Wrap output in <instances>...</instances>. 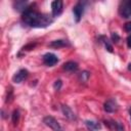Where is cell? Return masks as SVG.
<instances>
[{
	"instance_id": "1",
	"label": "cell",
	"mask_w": 131,
	"mask_h": 131,
	"mask_svg": "<svg viewBox=\"0 0 131 131\" xmlns=\"http://www.w3.org/2000/svg\"><path fill=\"white\" fill-rule=\"evenodd\" d=\"M21 18L25 24L34 28H45L53 21L51 16L47 14H42L35 10H30V9H27L24 12Z\"/></svg>"
},
{
	"instance_id": "2",
	"label": "cell",
	"mask_w": 131,
	"mask_h": 131,
	"mask_svg": "<svg viewBox=\"0 0 131 131\" xmlns=\"http://www.w3.org/2000/svg\"><path fill=\"white\" fill-rule=\"evenodd\" d=\"M44 123L45 125H47L48 127H50L53 131H62V128L60 127V125L58 124V122L53 118V117H45L44 118Z\"/></svg>"
},
{
	"instance_id": "3",
	"label": "cell",
	"mask_w": 131,
	"mask_h": 131,
	"mask_svg": "<svg viewBox=\"0 0 131 131\" xmlns=\"http://www.w3.org/2000/svg\"><path fill=\"white\" fill-rule=\"evenodd\" d=\"M57 61H58V58H57V56H56L55 54H53V53H46V54H44V56H43V62H44L46 66H48V67L54 66Z\"/></svg>"
},
{
	"instance_id": "4",
	"label": "cell",
	"mask_w": 131,
	"mask_h": 131,
	"mask_svg": "<svg viewBox=\"0 0 131 131\" xmlns=\"http://www.w3.org/2000/svg\"><path fill=\"white\" fill-rule=\"evenodd\" d=\"M120 14L123 17L131 16V1L124 2L120 7Z\"/></svg>"
},
{
	"instance_id": "5",
	"label": "cell",
	"mask_w": 131,
	"mask_h": 131,
	"mask_svg": "<svg viewBox=\"0 0 131 131\" xmlns=\"http://www.w3.org/2000/svg\"><path fill=\"white\" fill-rule=\"evenodd\" d=\"M51 10H52V15L57 16L61 13L62 11V1L60 0H55L51 3Z\"/></svg>"
},
{
	"instance_id": "6",
	"label": "cell",
	"mask_w": 131,
	"mask_h": 131,
	"mask_svg": "<svg viewBox=\"0 0 131 131\" xmlns=\"http://www.w3.org/2000/svg\"><path fill=\"white\" fill-rule=\"evenodd\" d=\"M28 77V71L27 70H19L17 73H15L12 77V81L14 83H20Z\"/></svg>"
},
{
	"instance_id": "7",
	"label": "cell",
	"mask_w": 131,
	"mask_h": 131,
	"mask_svg": "<svg viewBox=\"0 0 131 131\" xmlns=\"http://www.w3.org/2000/svg\"><path fill=\"white\" fill-rule=\"evenodd\" d=\"M73 13H74V16H75V19L76 21H80L81 17H82V14H83V4L81 2L77 3L74 8H73Z\"/></svg>"
},
{
	"instance_id": "8",
	"label": "cell",
	"mask_w": 131,
	"mask_h": 131,
	"mask_svg": "<svg viewBox=\"0 0 131 131\" xmlns=\"http://www.w3.org/2000/svg\"><path fill=\"white\" fill-rule=\"evenodd\" d=\"M118 108V104L116 102V100L114 99H108L104 102V111L107 113H114L116 112Z\"/></svg>"
},
{
	"instance_id": "9",
	"label": "cell",
	"mask_w": 131,
	"mask_h": 131,
	"mask_svg": "<svg viewBox=\"0 0 131 131\" xmlns=\"http://www.w3.org/2000/svg\"><path fill=\"white\" fill-rule=\"evenodd\" d=\"M61 110H62L63 115H64L69 120H75V119H76V116H75L74 112H73L68 105H62V106H61Z\"/></svg>"
},
{
	"instance_id": "10",
	"label": "cell",
	"mask_w": 131,
	"mask_h": 131,
	"mask_svg": "<svg viewBox=\"0 0 131 131\" xmlns=\"http://www.w3.org/2000/svg\"><path fill=\"white\" fill-rule=\"evenodd\" d=\"M78 69V64L75 61H68L63 64V70H66L67 72H75Z\"/></svg>"
},
{
	"instance_id": "11",
	"label": "cell",
	"mask_w": 131,
	"mask_h": 131,
	"mask_svg": "<svg viewBox=\"0 0 131 131\" xmlns=\"http://www.w3.org/2000/svg\"><path fill=\"white\" fill-rule=\"evenodd\" d=\"M67 45H68V43H67V41H64V40H55V41H52V42L49 44V46H50V47H53V48L64 47V46H67Z\"/></svg>"
},
{
	"instance_id": "12",
	"label": "cell",
	"mask_w": 131,
	"mask_h": 131,
	"mask_svg": "<svg viewBox=\"0 0 131 131\" xmlns=\"http://www.w3.org/2000/svg\"><path fill=\"white\" fill-rule=\"evenodd\" d=\"M26 4H27V2H25V1H16L14 3V6H15V9H17V10H25Z\"/></svg>"
},
{
	"instance_id": "13",
	"label": "cell",
	"mask_w": 131,
	"mask_h": 131,
	"mask_svg": "<svg viewBox=\"0 0 131 131\" xmlns=\"http://www.w3.org/2000/svg\"><path fill=\"white\" fill-rule=\"evenodd\" d=\"M86 125H87L90 129H92V130H95V129H99V128H100L99 124L96 123V122H93V121H86Z\"/></svg>"
},
{
	"instance_id": "14",
	"label": "cell",
	"mask_w": 131,
	"mask_h": 131,
	"mask_svg": "<svg viewBox=\"0 0 131 131\" xmlns=\"http://www.w3.org/2000/svg\"><path fill=\"white\" fill-rule=\"evenodd\" d=\"M103 42H104V45H105V47H106V49H107L108 51H112V50H113V47H112V45L110 44V42H108V40L104 38V41H103Z\"/></svg>"
},
{
	"instance_id": "15",
	"label": "cell",
	"mask_w": 131,
	"mask_h": 131,
	"mask_svg": "<svg viewBox=\"0 0 131 131\" xmlns=\"http://www.w3.org/2000/svg\"><path fill=\"white\" fill-rule=\"evenodd\" d=\"M53 87H54V89H55V90H59V89H60V87H61V81H60V80L55 81V83H54Z\"/></svg>"
},
{
	"instance_id": "16",
	"label": "cell",
	"mask_w": 131,
	"mask_h": 131,
	"mask_svg": "<svg viewBox=\"0 0 131 131\" xmlns=\"http://www.w3.org/2000/svg\"><path fill=\"white\" fill-rule=\"evenodd\" d=\"M17 120H18V112H17V111H14V112H13V118H12V121H13L14 124H16Z\"/></svg>"
},
{
	"instance_id": "17",
	"label": "cell",
	"mask_w": 131,
	"mask_h": 131,
	"mask_svg": "<svg viewBox=\"0 0 131 131\" xmlns=\"http://www.w3.org/2000/svg\"><path fill=\"white\" fill-rule=\"evenodd\" d=\"M124 28H125V31L126 32H131V21L126 23L125 26H124Z\"/></svg>"
},
{
	"instance_id": "18",
	"label": "cell",
	"mask_w": 131,
	"mask_h": 131,
	"mask_svg": "<svg viewBox=\"0 0 131 131\" xmlns=\"http://www.w3.org/2000/svg\"><path fill=\"white\" fill-rule=\"evenodd\" d=\"M88 73L87 72H83V73H81V79H82V81H86L87 80V78H88Z\"/></svg>"
},
{
	"instance_id": "19",
	"label": "cell",
	"mask_w": 131,
	"mask_h": 131,
	"mask_svg": "<svg viewBox=\"0 0 131 131\" xmlns=\"http://www.w3.org/2000/svg\"><path fill=\"white\" fill-rule=\"evenodd\" d=\"M112 39H113V41H114V42H118V41L120 40V37H119L116 33H115V34L113 33V34H112Z\"/></svg>"
},
{
	"instance_id": "20",
	"label": "cell",
	"mask_w": 131,
	"mask_h": 131,
	"mask_svg": "<svg viewBox=\"0 0 131 131\" xmlns=\"http://www.w3.org/2000/svg\"><path fill=\"white\" fill-rule=\"evenodd\" d=\"M127 44H128V46L131 48V35L128 36V38H127Z\"/></svg>"
},
{
	"instance_id": "21",
	"label": "cell",
	"mask_w": 131,
	"mask_h": 131,
	"mask_svg": "<svg viewBox=\"0 0 131 131\" xmlns=\"http://www.w3.org/2000/svg\"><path fill=\"white\" fill-rule=\"evenodd\" d=\"M128 69H129V70H130V71H131V63H130V64H129V67H128Z\"/></svg>"
},
{
	"instance_id": "22",
	"label": "cell",
	"mask_w": 131,
	"mask_h": 131,
	"mask_svg": "<svg viewBox=\"0 0 131 131\" xmlns=\"http://www.w3.org/2000/svg\"><path fill=\"white\" fill-rule=\"evenodd\" d=\"M129 113H130V119H131V107H130V110H129Z\"/></svg>"
}]
</instances>
